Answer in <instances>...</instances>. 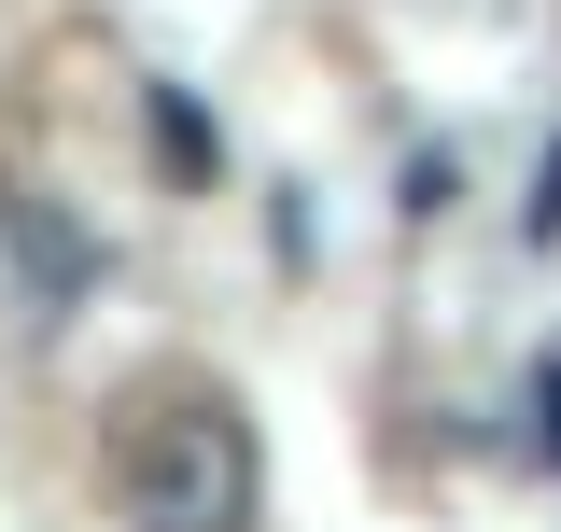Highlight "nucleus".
<instances>
[{
	"instance_id": "f257e3e1",
	"label": "nucleus",
	"mask_w": 561,
	"mask_h": 532,
	"mask_svg": "<svg viewBox=\"0 0 561 532\" xmlns=\"http://www.w3.org/2000/svg\"><path fill=\"white\" fill-rule=\"evenodd\" d=\"M253 490H267V463H253L239 406H154L127 435V519L140 532H239Z\"/></svg>"
},
{
	"instance_id": "20e7f679",
	"label": "nucleus",
	"mask_w": 561,
	"mask_h": 532,
	"mask_svg": "<svg viewBox=\"0 0 561 532\" xmlns=\"http://www.w3.org/2000/svg\"><path fill=\"white\" fill-rule=\"evenodd\" d=\"M534 449H548V463H561V365H548V379H534Z\"/></svg>"
},
{
	"instance_id": "7ed1b4c3",
	"label": "nucleus",
	"mask_w": 561,
	"mask_h": 532,
	"mask_svg": "<svg viewBox=\"0 0 561 532\" xmlns=\"http://www.w3.org/2000/svg\"><path fill=\"white\" fill-rule=\"evenodd\" d=\"M519 224H534V239H561V154L534 169V210H519Z\"/></svg>"
},
{
	"instance_id": "f03ea898",
	"label": "nucleus",
	"mask_w": 561,
	"mask_h": 532,
	"mask_svg": "<svg viewBox=\"0 0 561 532\" xmlns=\"http://www.w3.org/2000/svg\"><path fill=\"white\" fill-rule=\"evenodd\" d=\"M154 140H169V169H210V127L183 113V99H154Z\"/></svg>"
}]
</instances>
